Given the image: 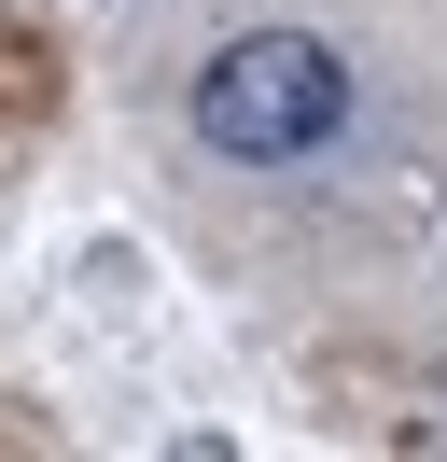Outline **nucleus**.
Returning a JSON list of instances; mask_svg holds the SVG:
<instances>
[{
    "mask_svg": "<svg viewBox=\"0 0 447 462\" xmlns=\"http://www.w3.org/2000/svg\"><path fill=\"white\" fill-rule=\"evenodd\" d=\"M363 126H378V70H363V42L307 29V14H251V29L196 42L182 70V141L224 182H307L363 154Z\"/></svg>",
    "mask_w": 447,
    "mask_h": 462,
    "instance_id": "nucleus-1",
    "label": "nucleus"
}]
</instances>
